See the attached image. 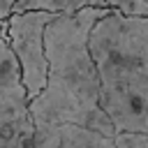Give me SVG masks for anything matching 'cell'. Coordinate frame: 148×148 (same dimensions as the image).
Segmentation results:
<instances>
[{
	"instance_id": "9c48e42d",
	"label": "cell",
	"mask_w": 148,
	"mask_h": 148,
	"mask_svg": "<svg viewBox=\"0 0 148 148\" xmlns=\"http://www.w3.org/2000/svg\"><path fill=\"white\" fill-rule=\"evenodd\" d=\"M14 7H16V0H0V21H7L14 14Z\"/></svg>"
},
{
	"instance_id": "52a82bcc",
	"label": "cell",
	"mask_w": 148,
	"mask_h": 148,
	"mask_svg": "<svg viewBox=\"0 0 148 148\" xmlns=\"http://www.w3.org/2000/svg\"><path fill=\"white\" fill-rule=\"evenodd\" d=\"M109 9L127 16H148V0H104Z\"/></svg>"
},
{
	"instance_id": "6da1fadb",
	"label": "cell",
	"mask_w": 148,
	"mask_h": 148,
	"mask_svg": "<svg viewBox=\"0 0 148 148\" xmlns=\"http://www.w3.org/2000/svg\"><path fill=\"white\" fill-rule=\"evenodd\" d=\"M109 7H86L72 14H56L46 25V86L30 99L35 127L79 125L106 136H116V127L99 102V74L90 56V30L106 16Z\"/></svg>"
},
{
	"instance_id": "8992f818",
	"label": "cell",
	"mask_w": 148,
	"mask_h": 148,
	"mask_svg": "<svg viewBox=\"0 0 148 148\" xmlns=\"http://www.w3.org/2000/svg\"><path fill=\"white\" fill-rule=\"evenodd\" d=\"M86 7H106V2L104 0H16L14 14L32 12V9H44L53 14H72Z\"/></svg>"
},
{
	"instance_id": "277c9868",
	"label": "cell",
	"mask_w": 148,
	"mask_h": 148,
	"mask_svg": "<svg viewBox=\"0 0 148 148\" xmlns=\"http://www.w3.org/2000/svg\"><path fill=\"white\" fill-rule=\"evenodd\" d=\"M53 18H56L53 12L32 9V12L12 14L5 23L7 44L16 56V62L21 67V79L30 99H35L46 86L49 62H46L44 32Z\"/></svg>"
},
{
	"instance_id": "7a4b0ae2",
	"label": "cell",
	"mask_w": 148,
	"mask_h": 148,
	"mask_svg": "<svg viewBox=\"0 0 148 148\" xmlns=\"http://www.w3.org/2000/svg\"><path fill=\"white\" fill-rule=\"evenodd\" d=\"M99 102L116 132L148 134V16L109 12L90 30Z\"/></svg>"
},
{
	"instance_id": "3957f363",
	"label": "cell",
	"mask_w": 148,
	"mask_h": 148,
	"mask_svg": "<svg viewBox=\"0 0 148 148\" xmlns=\"http://www.w3.org/2000/svg\"><path fill=\"white\" fill-rule=\"evenodd\" d=\"M5 23L0 21V148H32L35 123L30 116V97L16 56L7 44Z\"/></svg>"
},
{
	"instance_id": "5b68a950",
	"label": "cell",
	"mask_w": 148,
	"mask_h": 148,
	"mask_svg": "<svg viewBox=\"0 0 148 148\" xmlns=\"http://www.w3.org/2000/svg\"><path fill=\"white\" fill-rule=\"evenodd\" d=\"M32 148H116L113 136L86 130L79 125L35 127Z\"/></svg>"
},
{
	"instance_id": "ba28073f",
	"label": "cell",
	"mask_w": 148,
	"mask_h": 148,
	"mask_svg": "<svg viewBox=\"0 0 148 148\" xmlns=\"http://www.w3.org/2000/svg\"><path fill=\"white\" fill-rule=\"evenodd\" d=\"M116 148H148V134L143 132H116Z\"/></svg>"
}]
</instances>
